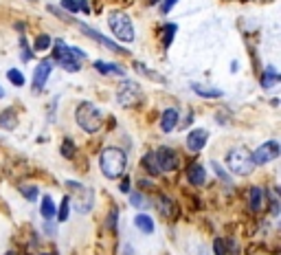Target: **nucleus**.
Masks as SVG:
<instances>
[{"instance_id": "obj_19", "label": "nucleus", "mask_w": 281, "mask_h": 255, "mask_svg": "<svg viewBox=\"0 0 281 255\" xmlns=\"http://www.w3.org/2000/svg\"><path fill=\"white\" fill-rule=\"evenodd\" d=\"M95 69L101 75H125V71L119 64H108V62H95Z\"/></svg>"}, {"instance_id": "obj_15", "label": "nucleus", "mask_w": 281, "mask_h": 255, "mask_svg": "<svg viewBox=\"0 0 281 255\" xmlns=\"http://www.w3.org/2000/svg\"><path fill=\"white\" fill-rule=\"evenodd\" d=\"M134 227L140 231V233H145V236H150V233H154V220L152 216H147V213H136L134 216Z\"/></svg>"}, {"instance_id": "obj_3", "label": "nucleus", "mask_w": 281, "mask_h": 255, "mask_svg": "<svg viewBox=\"0 0 281 255\" xmlns=\"http://www.w3.org/2000/svg\"><path fill=\"white\" fill-rule=\"evenodd\" d=\"M75 119H77L79 128H82L84 132H90V134L99 132L101 125H103V112L99 110L95 104H88V102L79 104V108L75 112Z\"/></svg>"}, {"instance_id": "obj_35", "label": "nucleus", "mask_w": 281, "mask_h": 255, "mask_svg": "<svg viewBox=\"0 0 281 255\" xmlns=\"http://www.w3.org/2000/svg\"><path fill=\"white\" fill-rule=\"evenodd\" d=\"M115 225H117V209H112L110 211V218H108V227L112 231H115Z\"/></svg>"}, {"instance_id": "obj_13", "label": "nucleus", "mask_w": 281, "mask_h": 255, "mask_svg": "<svg viewBox=\"0 0 281 255\" xmlns=\"http://www.w3.org/2000/svg\"><path fill=\"white\" fill-rule=\"evenodd\" d=\"M156 207L160 209V213H163V216H167V218H176V216H178V207H176V203H173L169 196H165V194H160V196H158Z\"/></svg>"}, {"instance_id": "obj_40", "label": "nucleus", "mask_w": 281, "mask_h": 255, "mask_svg": "<svg viewBox=\"0 0 281 255\" xmlns=\"http://www.w3.org/2000/svg\"><path fill=\"white\" fill-rule=\"evenodd\" d=\"M150 5H156V0H150Z\"/></svg>"}, {"instance_id": "obj_37", "label": "nucleus", "mask_w": 281, "mask_h": 255, "mask_svg": "<svg viewBox=\"0 0 281 255\" xmlns=\"http://www.w3.org/2000/svg\"><path fill=\"white\" fill-rule=\"evenodd\" d=\"M119 189H121V192H130V183H128V180L123 178V183L119 185Z\"/></svg>"}, {"instance_id": "obj_16", "label": "nucleus", "mask_w": 281, "mask_h": 255, "mask_svg": "<svg viewBox=\"0 0 281 255\" xmlns=\"http://www.w3.org/2000/svg\"><path fill=\"white\" fill-rule=\"evenodd\" d=\"M0 128H5V130H16L18 128V112L13 108H7L0 112Z\"/></svg>"}, {"instance_id": "obj_4", "label": "nucleus", "mask_w": 281, "mask_h": 255, "mask_svg": "<svg viewBox=\"0 0 281 255\" xmlns=\"http://www.w3.org/2000/svg\"><path fill=\"white\" fill-rule=\"evenodd\" d=\"M108 24L112 33L117 36V40H121V42H134V26H132V20L123 11H112L108 16Z\"/></svg>"}, {"instance_id": "obj_14", "label": "nucleus", "mask_w": 281, "mask_h": 255, "mask_svg": "<svg viewBox=\"0 0 281 255\" xmlns=\"http://www.w3.org/2000/svg\"><path fill=\"white\" fill-rule=\"evenodd\" d=\"M187 180H189L191 185H204V180H206L204 167L198 165V163H191L189 167H187Z\"/></svg>"}, {"instance_id": "obj_30", "label": "nucleus", "mask_w": 281, "mask_h": 255, "mask_svg": "<svg viewBox=\"0 0 281 255\" xmlns=\"http://www.w3.org/2000/svg\"><path fill=\"white\" fill-rule=\"evenodd\" d=\"M20 51H22V62H31V57H33V53H31V49H29V46H26V38L22 36V38H20Z\"/></svg>"}, {"instance_id": "obj_7", "label": "nucleus", "mask_w": 281, "mask_h": 255, "mask_svg": "<svg viewBox=\"0 0 281 255\" xmlns=\"http://www.w3.org/2000/svg\"><path fill=\"white\" fill-rule=\"evenodd\" d=\"M279 154H281V145L277 141H266V143H262L253 152V161H255V165H268L275 158H279Z\"/></svg>"}, {"instance_id": "obj_41", "label": "nucleus", "mask_w": 281, "mask_h": 255, "mask_svg": "<svg viewBox=\"0 0 281 255\" xmlns=\"http://www.w3.org/2000/svg\"><path fill=\"white\" fill-rule=\"evenodd\" d=\"M42 255H51V253H42Z\"/></svg>"}, {"instance_id": "obj_8", "label": "nucleus", "mask_w": 281, "mask_h": 255, "mask_svg": "<svg viewBox=\"0 0 281 255\" xmlns=\"http://www.w3.org/2000/svg\"><path fill=\"white\" fill-rule=\"evenodd\" d=\"M53 73V62L51 59H42L38 66H36V73H33V92H40L46 86Z\"/></svg>"}, {"instance_id": "obj_25", "label": "nucleus", "mask_w": 281, "mask_h": 255, "mask_svg": "<svg viewBox=\"0 0 281 255\" xmlns=\"http://www.w3.org/2000/svg\"><path fill=\"white\" fill-rule=\"evenodd\" d=\"M163 46H169L173 42V36H176V31H178V24H165V29H163Z\"/></svg>"}, {"instance_id": "obj_11", "label": "nucleus", "mask_w": 281, "mask_h": 255, "mask_svg": "<svg viewBox=\"0 0 281 255\" xmlns=\"http://www.w3.org/2000/svg\"><path fill=\"white\" fill-rule=\"evenodd\" d=\"M178 121H180V112L176 108H165L163 115H160V130L171 132L173 128H178Z\"/></svg>"}, {"instance_id": "obj_12", "label": "nucleus", "mask_w": 281, "mask_h": 255, "mask_svg": "<svg viewBox=\"0 0 281 255\" xmlns=\"http://www.w3.org/2000/svg\"><path fill=\"white\" fill-rule=\"evenodd\" d=\"M266 203V189L262 187H251L249 189V205L253 211H262V207Z\"/></svg>"}, {"instance_id": "obj_31", "label": "nucleus", "mask_w": 281, "mask_h": 255, "mask_svg": "<svg viewBox=\"0 0 281 255\" xmlns=\"http://www.w3.org/2000/svg\"><path fill=\"white\" fill-rule=\"evenodd\" d=\"M213 251H216V255H229V253H226V242L222 238L213 240Z\"/></svg>"}, {"instance_id": "obj_21", "label": "nucleus", "mask_w": 281, "mask_h": 255, "mask_svg": "<svg viewBox=\"0 0 281 255\" xmlns=\"http://www.w3.org/2000/svg\"><path fill=\"white\" fill-rule=\"evenodd\" d=\"M140 165L145 167L147 172L152 174V176H158L160 174V170H158V165H156V158H154V152H150V154H145L143 156V161H140Z\"/></svg>"}, {"instance_id": "obj_24", "label": "nucleus", "mask_w": 281, "mask_h": 255, "mask_svg": "<svg viewBox=\"0 0 281 255\" xmlns=\"http://www.w3.org/2000/svg\"><path fill=\"white\" fill-rule=\"evenodd\" d=\"M18 189H20V194H22L26 200H29V203H36V198H38V194H40V189H38L36 185H20Z\"/></svg>"}, {"instance_id": "obj_29", "label": "nucleus", "mask_w": 281, "mask_h": 255, "mask_svg": "<svg viewBox=\"0 0 281 255\" xmlns=\"http://www.w3.org/2000/svg\"><path fill=\"white\" fill-rule=\"evenodd\" d=\"M130 203L136 207V209H145V207H150V203H147V198L143 196V194H132L130 196Z\"/></svg>"}, {"instance_id": "obj_34", "label": "nucleus", "mask_w": 281, "mask_h": 255, "mask_svg": "<svg viewBox=\"0 0 281 255\" xmlns=\"http://www.w3.org/2000/svg\"><path fill=\"white\" fill-rule=\"evenodd\" d=\"M178 0H163V7H160V13H169L173 7H176Z\"/></svg>"}, {"instance_id": "obj_23", "label": "nucleus", "mask_w": 281, "mask_h": 255, "mask_svg": "<svg viewBox=\"0 0 281 255\" xmlns=\"http://www.w3.org/2000/svg\"><path fill=\"white\" fill-rule=\"evenodd\" d=\"M51 44H53V38L42 33V36H38L36 42H33V51H46V49H51Z\"/></svg>"}, {"instance_id": "obj_1", "label": "nucleus", "mask_w": 281, "mask_h": 255, "mask_svg": "<svg viewBox=\"0 0 281 255\" xmlns=\"http://www.w3.org/2000/svg\"><path fill=\"white\" fill-rule=\"evenodd\" d=\"M99 167H101L106 178L117 180L128 170V156H125V152L119 150V147H106L101 152V156H99Z\"/></svg>"}, {"instance_id": "obj_39", "label": "nucleus", "mask_w": 281, "mask_h": 255, "mask_svg": "<svg viewBox=\"0 0 281 255\" xmlns=\"http://www.w3.org/2000/svg\"><path fill=\"white\" fill-rule=\"evenodd\" d=\"M5 255H16V251H9V253H5Z\"/></svg>"}, {"instance_id": "obj_26", "label": "nucleus", "mask_w": 281, "mask_h": 255, "mask_svg": "<svg viewBox=\"0 0 281 255\" xmlns=\"http://www.w3.org/2000/svg\"><path fill=\"white\" fill-rule=\"evenodd\" d=\"M7 77H9V82L13 86H18V88H20V86H24V82H26L24 75H22V71H18V69H11L9 73H7Z\"/></svg>"}, {"instance_id": "obj_36", "label": "nucleus", "mask_w": 281, "mask_h": 255, "mask_svg": "<svg viewBox=\"0 0 281 255\" xmlns=\"http://www.w3.org/2000/svg\"><path fill=\"white\" fill-rule=\"evenodd\" d=\"M77 7H79V11H84V13H90V5L86 3V0H77Z\"/></svg>"}, {"instance_id": "obj_5", "label": "nucleus", "mask_w": 281, "mask_h": 255, "mask_svg": "<svg viewBox=\"0 0 281 255\" xmlns=\"http://www.w3.org/2000/svg\"><path fill=\"white\" fill-rule=\"evenodd\" d=\"M140 99H143V90H140V86L136 82H123L119 86L117 90V102L125 106V108H132V106H136Z\"/></svg>"}, {"instance_id": "obj_2", "label": "nucleus", "mask_w": 281, "mask_h": 255, "mask_svg": "<svg viewBox=\"0 0 281 255\" xmlns=\"http://www.w3.org/2000/svg\"><path fill=\"white\" fill-rule=\"evenodd\" d=\"M226 165H229V170L233 174H237V176H249V174L255 170L253 152L249 150V147H244V145L233 147V150L226 154Z\"/></svg>"}, {"instance_id": "obj_32", "label": "nucleus", "mask_w": 281, "mask_h": 255, "mask_svg": "<svg viewBox=\"0 0 281 255\" xmlns=\"http://www.w3.org/2000/svg\"><path fill=\"white\" fill-rule=\"evenodd\" d=\"M62 154H64V156H66V158H73V156H75V145H73V141H68V139H66V141H64Z\"/></svg>"}, {"instance_id": "obj_27", "label": "nucleus", "mask_w": 281, "mask_h": 255, "mask_svg": "<svg viewBox=\"0 0 281 255\" xmlns=\"http://www.w3.org/2000/svg\"><path fill=\"white\" fill-rule=\"evenodd\" d=\"M68 213H71V198L66 196V198L62 200V205H59V211H57L59 222H66V220H68Z\"/></svg>"}, {"instance_id": "obj_38", "label": "nucleus", "mask_w": 281, "mask_h": 255, "mask_svg": "<svg viewBox=\"0 0 281 255\" xmlns=\"http://www.w3.org/2000/svg\"><path fill=\"white\" fill-rule=\"evenodd\" d=\"M5 97V88H3V86H0V99H3Z\"/></svg>"}, {"instance_id": "obj_10", "label": "nucleus", "mask_w": 281, "mask_h": 255, "mask_svg": "<svg viewBox=\"0 0 281 255\" xmlns=\"http://www.w3.org/2000/svg\"><path fill=\"white\" fill-rule=\"evenodd\" d=\"M77 24H79V29H82V33H84V36L92 38L97 44H101V46H106V49H110V51H115V53H125V51H123V46L115 44V42H112V40H108L106 36H101V33H99V31L90 29V26H86V24H82V22H77Z\"/></svg>"}, {"instance_id": "obj_9", "label": "nucleus", "mask_w": 281, "mask_h": 255, "mask_svg": "<svg viewBox=\"0 0 281 255\" xmlns=\"http://www.w3.org/2000/svg\"><path fill=\"white\" fill-rule=\"evenodd\" d=\"M209 141V130L206 128H193V130L187 134V150L189 152H200Z\"/></svg>"}, {"instance_id": "obj_28", "label": "nucleus", "mask_w": 281, "mask_h": 255, "mask_svg": "<svg viewBox=\"0 0 281 255\" xmlns=\"http://www.w3.org/2000/svg\"><path fill=\"white\" fill-rule=\"evenodd\" d=\"M211 170H213V172H216V176H218L220 180H222V183H229V180H231V178H229V174H226V172H224V167H222V165H220V163H218V161H211Z\"/></svg>"}, {"instance_id": "obj_22", "label": "nucleus", "mask_w": 281, "mask_h": 255, "mask_svg": "<svg viewBox=\"0 0 281 255\" xmlns=\"http://www.w3.org/2000/svg\"><path fill=\"white\" fill-rule=\"evenodd\" d=\"M62 69L66 71V73H77L79 69H82V64H79V59H75V57H64V59H59L57 62Z\"/></svg>"}, {"instance_id": "obj_18", "label": "nucleus", "mask_w": 281, "mask_h": 255, "mask_svg": "<svg viewBox=\"0 0 281 255\" xmlns=\"http://www.w3.org/2000/svg\"><path fill=\"white\" fill-rule=\"evenodd\" d=\"M279 75H277V69L275 66H266V71H264V75H262V86L266 90H270V88H275V86L279 84Z\"/></svg>"}, {"instance_id": "obj_20", "label": "nucleus", "mask_w": 281, "mask_h": 255, "mask_svg": "<svg viewBox=\"0 0 281 255\" xmlns=\"http://www.w3.org/2000/svg\"><path fill=\"white\" fill-rule=\"evenodd\" d=\"M40 209H42V218L46 220V222H51L53 216H55V203H53V198L51 196H44L42 198V207H40Z\"/></svg>"}, {"instance_id": "obj_17", "label": "nucleus", "mask_w": 281, "mask_h": 255, "mask_svg": "<svg viewBox=\"0 0 281 255\" xmlns=\"http://www.w3.org/2000/svg\"><path fill=\"white\" fill-rule=\"evenodd\" d=\"M191 90L204 99H220L224 95L220 88H209V86H204V84H191Z\"/></svg>"}, {"instance_id": "obj_6", "label": "nucleus", "mask_w": 281, "mask_h": 255, "mask_svg": "<svg viewBox=\"0 0 281 255\" xmlns=\"http://www.w3.org/2000/svg\"><path fill=\"white\" fill-rule=\"evenodd\" d=\"M154 158H156L160 174H169L173 170H178V152L171 150V147H167V145L158 147V150L154 152Z\"/></svg>"}, {"instance_id": "obj_33", "label": "nucleus", "mask_w": 281, "mask_h": 255, "mask_svg": "<svg viewBox=\"0 0 281 255\" xmlns=\"http://www.w3.org/2000/svg\"><path fill=\"white\" fill-rule=\"evenodd\" d=\"M62 7H64L66 11H71V13H77V11H79L77 0H62Z\"/></svg>"}]
</instances>
